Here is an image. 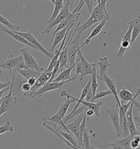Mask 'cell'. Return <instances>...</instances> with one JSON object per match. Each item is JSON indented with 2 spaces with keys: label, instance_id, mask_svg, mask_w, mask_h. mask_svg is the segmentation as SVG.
<instances>
[{
  "label": "cell",
  "instance_id": "6da1fadb",
  "mask_svg": "<svg viewBox=\"0 0 140 149\" xmlns=\"http://www.w3.org/2000/svg\"><path fill=\"white\" fill-rule=\"evenodd\" d=\"M97 5L93 8L90 16L87 20L82 24H80L79 22L77 26V35L72 40L71 43H74L77 40H80L83 32L88 28L92 26L95 23L103 20H110L111 17L108 13L106 9V3L108 1L107 0H97Z\"/></svg>",
  "mask_w": 140,
  "mask_h": 149
},
{
  "label": "cell",
  "instance_id": "7a4b0ae2",
  "mask_svg": "<svg viewBox=\"0 0 140 149\" xmlns=\"http://www.w3.org/2000/svg\"><path fill=\"white\" fill-rule=\"evenodd\" d=\"M136 19L132 20L129 22V28L127 32L123 36L122 40L120 43V46L117 53L114 55V58L121 61L124 58V54L127 50L131 48L130 42L132 30L135 22Z\"/></svg>",
  "mask_w": 140,
  "mask_h": 149
},
{
  "label": "cell",
  "instance_id": "3957f363",
  "mask_svg": "<svg viewBox=\"0 0 140 149\" xmlns=\"http://www.w3.org/2000/svg\"><path fill=\"white\" fill-rule=\"evenodd\" d=\"M70 3H71V1L70 0L64 1V6L63 8L61 9V11L60 12L58 15L52 22L50 23H48V25L42 32V34L50 33V31L52 30L54 27L60 24L62 21H64L65 19L70 15L71 13L70 10Z\"/></svg>",
  "mask_w": 140,
  "mask_h": 149
},
{
  "label": "cell",
  "instance_id": "277c9868",
  "mask_svg": "<svg viewBox=\"0 0 140 149\" xmlns=\"http://www.w3.org/2000/svg\"><path fill=\"white\" fill-rule=\"evenodd\" d=\"M84 5H85V3L84 2V1H82V0L79 1L78 4L74 9V10L71 13L70 15L66 19H65L64 21H62L60 24H59L58 25V26H57L55 30L54 31L53 34H52V37L51 38V42H52L53 38H54L55 35L57 33V32L65 28L70 22H72L73 21H77L78 20V19L80 17V14L79 13V12L80 11V10L82 9Z\"/></svg>",
  "mask_w": 140,
  "mask_h": 149
},
{
  "label": "cell",
  "instance_id": "5b68a950",
  "mask_svg": "<svg viewBox=\"0 0 140 149\" xmlns=\"http://www.w3.org/2000/svg\"><path fill=\"white\" fill-rule=\"evenodd\" d=\"M14 33L17 34L18 35L24 38L25 40L28 41L30 44L35 46L37 50L41 51V52L45 54L47 57L50 58V59L52 58L54 56V54L49 52L47 49L44 48L43 45L39 43V42L37 40L34 35L32 33V29H31L29 32H22L19 31H13Z\"/></svg>",
  "mask_w": 140,
  "mask_h": 149
},
{
  "label": "cell",
  "instance_id": "8992f818",
  "mask_svg": "<svg viewBox=\"0 0 140 149\" xmlns=\"http://www.w3.org/2000/svg\"><path fill=\"white\" fill-rule=\"evenodd\" d=\"M71 81H75L74 78H72V79L67 80L64 82H60V83H55V82H47L41 88L36 91L33 94V95L31 97V99L34 98L36 97H41L46 92H49L51 91H54L57 89H61L62 86L66 84L69 83Z\"/></svg>",
  "mask_w": 140,
  "mask_h": 149
},
{
  "label": "cell",
  "instance_id": "52a82bcc",
  "mask_svg": "<svg viewBox=\"0 0 140 149\" xmlns=\"http://www.w3.org/2000/svg\"><path fill=\"white\" fill-rule=\"evenodd\" d=\"M52 76V72H47L44 70L43 72L40 74L39 77L36 80V83L31 88L30 91L28 93H24L23 97H29L31 99L33 94L36 91H37L39 88H41L45 84L47 83L50 80Z\"/></svg>",
  "mask_w": 140,
  "mask_h": 149
},
{
  "label": "cell",
  "instance_id": "ba28073f",
  "mask_svg": "<svg viewBox=\"0 0 140 149\" xmlns=\"http://www.w3.org/2000/svg\"><path fill=\"white\" fill-rule=\"evenodd\" d=\"M76 22V21H73L72 22H70L65 28L57 32V33L55 35L53 38V40H52L53 42H52V47L47 50L49 52L53 54V52L55 48V47H57V45H58L62 41V40H64L65 36H67L68 33L70 31V30L74 27Z\"/></svg>",
  "mask_w": 140,
  "mask_h": 149
},
{
  "label": "cell",
  "instance_id": "9c48e42d",
  "mask_svg": "<svg viewBox=\"0 0 140 149\" xmlns=\"http://www.w3.org/2000/svg\"><path fill=\"white\" fill-rule=\"evenodd\" d=\"M106 113L109 116L113 123V125L116 130L117 136L119 139L122 138V131L119 125V108L118 104L117 103L116 107L114 109H107L106 110Z\"/></svg>",
  "mask_w": 140,
  "mask_h": 149
},
{
  "label": "cell",
  "instance_id": "30bf717a",
  "mask_svg": "<svg viewBox=\"0 0 140 149\" xmlns=\"http://www.w3.org/2000/svg\"><path fill=\"white\" fill-rule=\"evenodd\" d=\"M22 61H24V59L21 55L18 56H14L11 54L6 60L0 62V68L7 70L11 75L13 69Z\"/></svg>",
  "mask_w": 140,
  "mask_h": 149
},
{
  "label": "cell",
  "instance_id": "8fae6325",
  "mask_svg": "<svg viewBox=\"0 0 140 149\" xmlns=\"http://www.w3.org/2000/svg\"><path fill=\"white\" fill-rule=\"evenodd\" d=\"M140 88H139L136 93L130 92L127 88H123L118 93V98L120 101V105H123L129 102H134L140 95Z\"/></svg>",
  "mask_w": 140,
  "mask_h": 149
},
{
  "label": "cell",
  "instance_id": "7c38bea8",
  "mask_svg": "<svg viewBox=\"0 0 140 149\" xmlns=\"http://www.w3.org/2000/svg\"><path fill=\"white\" fill-rule=\"evenodd\" d=\"M135 102H133L131 103V105H130L129 109L127 110V113L125 114V118L127 119V126L129 129L130 136L132 138L134 136H140V131L139 130H137L135 124L134 123V118L132 116L134 103H135Z\"/></svg>",
  "mask_w": 140,
  "mask_h": 149
},
{
  "label": "cell",
  "instance_id": "4fadbf2b",
  "mask_svg": "<svg viewBox=\"0 0 140 149\" xmlns=\"http://www.w3.org/2000/svg\"><path fill=\"white\" fill-rule=\"evenodd\" d=\"M91 80H92V79H91V78H90L89 79V81H88V83H87V84H86V85L85 86V87L83 88V90H82V91L81 95H80V98H79V99H78V98L74 97L73 96L71 95L70 94H69V93L67 92V91L66 90H62V91H61V93H60V96H61V97H70V98H73L76 102H77V104L74 106V109H72V111H74L75 110H76L78 108L79 105L80 104V103L82 101L84 100V99L85 98L86 95H87L89 89H90V88Z\"/></svg>",
  "mask_w": 140,
  "mask_h": 149
},
{
  "label": "cell",
  "instance_id": "5bb4252c",
  "mask_svg": "<svg viewBox=\"0 0 140 149\" xmlns=\"http://www.w3.org/2000/svg\"><path fill=\"white\" fill-rule=\"evenodd\" d=\"M77 55L80 58V60L82 63V73L80 75V78L79 80L82 81L84 78L88 75H92V63H89L85 58L83 56L81 50H79L77 53Z\"/></svg>",
  "mask_w": 140,
  "mask_h": 149
},
{
  "label": "cell",
  "instance_id": "9a60e30c",
  "mask_svg": "<svg viewBox=\"0 0 140 149\" xmlns=\"http://www.w3.org/2000/svg\"><path fill=\"white\" fill-rule=\"evenodd\" d=\"M83 118V113L80 114L77 119H74V121L68 125H65L66 131L71 134L72 132L76 137L77 141L79 140V130L80 125Z\"/></svg>",
  "mask_w": 140,
  "mask_h": 149
},
{
  "label": "cell",
  "instance_id": "2e32d148",
  "mask_svg": "<svg viewBox=\"0 0 140 149\" xmlns=\"http://www.w3.org/2000/svg\"><path fill=\"white\" fill-rule=\"evenodd\" d=\"M100 80L105 82L106 85L108 86V88H109V90L112 93V95L115 97L118 106L120 107L121 105H120V101H119V98H118V92L117 90L115 81L113 79H112L111 78L108 77L106 73L104 75L103 77L102 78V79H101Z\"/></svg>",
  "mask_w": 140,
  "mask_h": 149
},
{
  "label": "cell",
  "instance_id": "e0dca14e",
  "mask_svg": "<svg viewBox=\"0 0 140 149\" xmlns=\"http://www.w3.org/2000/svg\"><path fill=\"white\" fill-rule=\"evenodd\" d=\"M79 41L80 40H77L74 43H72L71 42L67 49V55H68L67 63H69L70 67L74 65L75 58L77 56V53L78 52L77 49L79 46Z\"/></svg>",
  "mask_w": 140,
  "mask_h": 149
},
{
  "label": "cell",
  "instance_id": "ac0fdd59",
  "mask_svg": "<svg viewBox=\"0 0 140 149\" xmlns=\"http://www.w3.org/2000/svg\"><path fill=\"white\" fill-rule=\"evenodd\" d=\"M106 24V21L105 20H103L102 22H101L99 25H97L92 31L91 33L90 34L89 36L85 40L84 42V43H83L82 44H81L79 46L78 48L77 49V52L80 50L81 48L83 47V46H84L85 45H88L89 44L90 42H91V40L93 38H94L95 37H96L98 35L101 31L102 30V29H103V27H104L105 25Z\"/></svg>",
  "mask_w": 140,
  "mask_h": 149
},
{
  "label": "cell",
  "instance_id": "d6986e66",
  "mask_svg": "<svg viewBox=\"0 0 140 149\" xmlns=\"http://www.w3.org/2000/svg\"><path fill=\"white\" fill-rule=\"evenodd\" d=\"M0 29H1V30H2V31L5 32L6 33H7V34H8L10 36L12 37H13L14 40H16L18 42H19V43H22V44L26 45L30 47L31 48H32L33 49H34V50H37V48L35 47V46H34L33 45L30 44V43L28 41H27L24 38H23L22 36L18 35L17 34L14 33L13 31H11V30H8V29H7L6 27L4 26L3 25H2V24H0Z\"/></svg>",
  "mask_w": 140,
  "mask_h": 149
},
{
  "label": "cell",
  "instance_id": "ffe728a7",
  "mask_svg": "<svg viewBox=\"0 0 140 149\" xmlns=\"http://www.w3.org/2000/svg\"><path fill=\"white\" fill-rule=\"evenodd\" d=\"M67 36H65V38H64V40H62V42H61V45H60V47H59V48L56 50L55 53L54 55V56H53L52 58L51 59V61H50L49 64V65H48V68L45 70L46 72H52V70H53L54 66L56 65V64L57 63V62L59 58V57H60V54H61V52H62V48H63L64 45L65 44Z\"/></svg>",
  "mask_w": 140,
  "mask_h": 149
},
{
  "label": "cell",
  "instance_id": "44dd1931",
  "mask_svg": "<svg viewBox=\"0 0 140 149\" xmlns=\"http://www.w3.org/2000/svg\"><path fill=\"white\" fill-rule=\"evenodd\" d=\"M98 58L99 60L98 64L100 67V75H97V78L99 80H101L103 77L104 75L106 73V72L111 65V63L109 62L108 58L107 56L99 57Z\"/></svg>",
  "mask_w": 140,
  "mask_h": 149
},
{
  "label": "cell",
  "instance_id": "7402d4cb",
  "mask_svg": "<svg viewBox=\"0 0 140 149\" xmlns=\"http://www.w3.org/2000/svg\"><path fill=\"white\" fill-rule=\"evenodd\" d=\"M74 67H75V63L74 65L63 70L60 73L58 74V76L57 78L53 80L52 82H55V83L64 82L67 80L72 79V78H71L70 77V74H71V71L74 69Z\"/></svg>",
  "mask_w": 140,
  "mask_h": 149
},
{
  "label": "cell",
  "instance_id": "603a6c76",
  "mask_svg": "<svg viewBox=\"0 0 140 149\" xmlns=\"http://www.w3.org/2000/svg\"><path fill=\"white\" fill-rule=\"evenodd\" d=\"M132 137L130 135L125 138H120V139L114 141L113 143L107 145L106 146L110 147L111 146H117L120 149H131L130 148V142Z\"/></svg>",
  "mask_w": 140,
  "mask_h": 149
},
{
  "label": "cell",
  "instance_id": "cb8c5ba5",
  "mask_svg": "<svg viewBox=\"0 0 140 149\" xmlns=\"http://www.w3.org/2000/svg\"><path fill=\"white\" fill-rule=\"evenodd\" d=\"M80 104H82L83 105L89 109L92 110L94 112V114H95L96 117L100 118V109L101 106H102L103 104V103L101 101H99L97 103H95V102H86V101L83 100L80 103Z\"/></svg>",
  "mask_w": 140,
  "mask_h": 149
},
{
  "label": "cell",
  "instance_id": "d4e9b609",
  "mask_svg": "<svg viewBox=\"0 0 140 149\" xmlns=\"http://www.w3.org/2000/svg\"><path fill=\"white\" fill-rule=\"evenodd\" d=\"M50 1L54 5V8L51 17L48 20V23L52 22L56 18L64 6V0H50Z\"/></svg>",
  "mask_w": 140,
  "mask_h": 149
},
{
  "label": "cell",
  "instance_id": "484cf974",
  "mask_svg": "<svg viewBox=\"0 0 140 149\" xmlns=\"http://www.w3.org/2000/svg\"><path fill=\"white\" fill-rule=\"evenodd\" d=\"M88 109L85 110L84 113H83V118L82 123L79 126V140L78 141V144L79 146H80L82 148V140H83V134L84 132L85 131V130L86 129L85 128V125H86V122L88 121L89 123H90V120L89 118H88L87 116L85 114V111L87 110Z\"/></svg>",
  "mask_w": 140,
  "mask_h": 149
},
{
  "label": "cell",
  "instance_id": "4316f807",
  "mask_svg": "<svg viewBox=\"0 0 140 149\" xmlns=\"http://www.w3.org/2000/svg\"><path fill=\"white\" fill-rule=\"evenodd\" d=\"M76 101H74L73 98L67 97L65 102L60 105L57 113H58L59 116L60 117L61 119H62V118L65 116L66 114L70 105L71 104H72L73 103H74Z\"/></svg>",
  "mask_w": 140,
  "mask_h": 149
},
{
  "label": "cell",
  "instance_id": "83f0119b",
  "mask_svg": "<svg viewBox=\"0 0 140 149\" xmlns=\"http://www.w3.org/2000/svg\"><path fill=\"white\" fill-rule=\"evenodd\" d=\"M19 53L20 54V55H22L23 59H24V61L25 64V65L27 66V67L28 68V69H31V70H33V67L32 65V62H31V54L30 52L29 51V50L26 48H22L19 50Z\"/></svg>",
  "mask_w": 140,
  "mask_h": 149
},
{
  "label": "cell",
  "instance_id": "f1b7e54d",
  "mask_svg": "<svg viewBox=\"0 0 140 149\" xmlns=\"http://www.w3.org/2000/svg\"><path fill=\"white\" fill-rule=\"evenodd\" d=\"M92 74L91 77V84H90V88L92 89L93 97L96 94L97 89L99 87V84L97 81V70H96V63H92ZM93 98V97H92Z\"/></svg>",
  "mask_w": 140,
  "mask_h": 149
},
{
  "label": "cell",
  "instance_id": "f546056e",
  "mask_svg": "<svg viewBox=\"0 0 140 149\" xmlns=\"http://www.w3.org/2000/svg\"><path fill=\"white\" fill-rule=\"evenodd\" d=\"M88 109L84 105H82V107H80V108H78L76 110H75L74 111H71L69 114L67 115H65L62 119V121L63 123L66 125V123L69 122L70 120L74 119V118L78 115H80V114H82L84 113V110L85 109Z\"/></svg>",
  "mask_w": 140,
  "mask_h": 149
},
{
  "label": "cell",
  "instance_id": "4dcf8cb0",
  "mask_svg": "<svg viewBox=\"0 0 140 149\" xmlns=\"http://www.w3.org/2000/svg\"><path fill=\"white\" fill-rule=\"evenodd\" d=\"M140 32V17L136 18L134 26L133 27L132 33H131V42H130V46L132 47V44H134L136 39L139 35Z\"/></svg>",
  "mask_w": 140,
  "mask_h": 149
},
{
  "label": "cell",
  "instance_id": "1f68e13d",
  "mask_svg": "<svg viewBox=\"0 0 140 149\" xmlns=\"http://www.w3.org/2000/svg\"><path fill=\"white\" fill-rule=\"evenodd\" d=\"M17 73L20 75L22 77L27 80L30 79L31 78H38L40 75V74L37 73L35 70L31 69L18 70Z\"/></svg>",
  "mask_w": 140,
  "mask_h": 149
},
{
  "label": "cell",
  "instance_id": "d6a6232c",
  "mask_svg": "<svg viewBox=\"0 0 140 149\" xmlns=\"http://www.w3.org/2000/svg\"><path fill=\"white\" fill-rule=\"evenodd\" d=\"M0 24L4 26L9 27L11 31H19L20 29V26L12 24L7 18L1 14H0Z\"/></svg>",
  "mask_w": 140,
  "mask_h": 149
},
{
  "label": "cell",
  "instance_id": "836d02e7",
  "mask_svg": "<svg viewBox=\"0 0 140 149\" xmlns=\"http://www.w3.org/2000/svg\"><path fill=\"white\" fill-rule=\"evenodd\" d=\"M57 132H58V133L61 135L65 139L68 141L69 142H70V143L72 145H74L75 147H76L78 149H82V148L79 146L78 143L76 141V140H75L74 138L72 136L71 134H70L67 132H61L60 130H57Z\"/></svg>",
  "mask_w": 140,
  "mask_h": 149
},
{
  "label": "cell",
  "instance_id": "e575fe53",
  "mask_svg": "<svg viewBox=\"0 0 140 149\" xmlns=\"http://www.w3.org/2000/svg\"><path fill=\"white\" fill-rule=\"evenodd\" d=\"M75 67H76V75L73 77L74 80L76 81L78 77L79 74L81 75L82 73V63L80 60V58L77 55L76 58H75Z\"/></svg>",
  "mask_w": 140,
  "mask_h": 149
},
{
  "label": "cell",
  "instance_id": "d590c367",
  "mask_svg": "<svg viewBox=\"0 0 140 149\" xmlns=\"http://www.w3.org/2000/svg\"><path fill=\"white\" fill-rule=\"evenodd\" d=\"M112 95V93L109 90H106V91H101L98 93H96V94L92 98V101L90 102H94L96 100H98V99H100L101 98H103L104 97L107 96L108 95Z\"/></svg>",
  "mask_w": 140,
  "mask_h": 149
},
{
  "label": "cell",
  "instance_id": "8d00e7d4",
  "mask_svg": "<svg viewBox=\"0 0 140 149\" xmlns=\"http://www.w3.org/2000/svg\"><path fill=\"white\" fill-rule=\"evenodd\" d=\"M90 136L88 131V129H85L83 134L82 143L84 145V149H90Z\"/></svg>",
  "mask_w": 140,
  "mask_h": 149
},
{
  "label": "cell",
  "instance_id": "74e56055",
  "mask_svg": "<svg viewBox=\"0 0 140 149\" xmlns=\"http://www.w3.org/2000/svg\"><path fill=\"white\" fill-rule=\"evenodd\" d=\"M43 125L44 126H45V127H46L47 129H48L49 130H50V131H51L53 133H54L56 135H57V136H59L61 139H62V140H63V141H64L65 142L66 144L67 145H68L69 146H70L71 148L72 149H78V148H77L76 147H75V146H74V145H72L71 144V143H70V142H69L68 141H67V140H66V139H65L62 136L58 133V132L55 131V130H54L53 129H52V127H50V126H48V125H46V124H44V123H43Z\"/></svg>",
  "mask_w": 140,
  "mask_h": 149
},
{
  "label": "cell",
  "instance_id": "f35d334b",
  "mask_svg": "<svg viewBox=\"0 0 140 149\" xmlns=\"http://www.w3.org/2000/svg\"><path fill=\"white\" fill-rule=\"evenodd\" d=\"M13 131H14V128L9 121H7L6 123H5L4 125L0 126V135L7 132Z\"/></svg>",
  "mask_w": 140,
  "mask_h": 149
},
{
  "label": "cell",
  "instance_id": "ab89813d",
  "mask_svg": "<svg viewBox=\"0 0 140 149\" xmlns=\"http://www.w3.org/2000/svg\"><path fill=\"white\" fill-rule=\"evenodd\" d=\"M122 138H125L127 137V136L130 135L129 129L127 126V119L125 117L124 118L123 121L122 123Z\"/></svg>",
  "mask_w": 140,
  "mask_h": 149
},
{
  "label": "cell",
  "instance_id": "60d3db41",
  "mask_svg": "<svg viewBox=\"0 0 140 149\" xmlns=\"http://www.w3.org/2000/svg\"><path fill=\"white\" fill-rule=\"evenodd\" d=\"M140 136H133L130 142V148L131 149H137L139 148L140 145Z\"/></svg>",
  "mask_w": 140,
  "mask_h": 149
},
{
  "label": "cell",
  "instance_id": "b9f144b4",
  "mask_svg": "<svg viewBox=\"0 0 140 149\" xmlns=\"http://www.w3.org/2000/svg\"><path fill=\"white\" fill-rule=\"evenodd\" d=\"M59 67H60V61H59V60H58L56 65L54 66L52 72L51 78H50V79L48 81V82H52L53 80L55 79V76L57 75V73H58V71H59Z\"/></svg>",
  "mask_w": 140,
  "mask_h": 149
},
{
  "label": "cell",
  "instance_id": "7bdbcfd3",
  "mask_svg": "<svg viewBox=\"0 0 140 149\" xmlns=\"http://www.w3.org/2000/svg\"><path fill=\"white\" fill-rule=\"evenodd\" d=\"M96 1H92V0H84V2L85 4L87 6L88 11L90 14L92 13V9H93V4Z\"/></svg>",
  "mask_w": 140,
  "mask_h": 149
},
{
  "label": "cell",
  "instance_id": "ee69618b",
  "mask_svg": "<svg viewBox=\"0 0 140 149\" xmlns=\"http://www.w3.org/2000/svg\"><path fill=\"white\" fill-rule=\"evenodd\" d=\"M31 88V86L29 84H28L27 83H24L22 84L21 89L23 92H24L25 93H26L30 91Z\"/></svg>",
  "mask_w": 140,
  "mask_h": 149
},
{
  "label": "cell",
  "instance_id": "f6af8a7d",
  "mask_svg": "<svg viewBox=\"0 0 140 149\" xmlns=\"http://www.w3.org/2000/svg\"><path fill=\"white\" fill-rule=\"evenodd\" d=\"M93 97V94H92V89L91 88H90L89 91L88 92L87 95L85 96V101L86 102H90L92 101V98Z\"/></svg>",
  "mask_w": 140,
  "mask_h": 149
},
{
  "label": "cell",
  "instance_id": "bcb514c9",
  "mask_svg": "<svg viewBox=\"0 0 140 149\" xmlns=\"http://www.w3.org/2000/svg\"><path fill=\"white\" fill-rule=\"evenodd\" d=\"M10 84H11V81H9L8 82H6V83H4L0 82V91L4 90V88L10 87Z\"/></svg>",
  "mask_w": 140,
  "mask_h": 149
},
{
  "label": "cell",
  "instance_id": "7dc6e473",
  "mask_svg": "<svg viewBox=\"0 0 140 149\" xmlns=\"http://www.w3.org/2000/svg\"><path fill=\"white\" fill-rule=\"evenodd\" d=\"M37 78H31L30 79L27 80V83L28 84H29L32 87L33 85H34V84L36 83V80Z\"/></svg>",
  "mask_w": 140,
  "mask_h": 149
},
{
  "label": "cell",
  "instance_id": "c3c4849f",
  "mask_svg": "<svg viewBox=\"0 0 140 149\" xmlns=\"http://www.w3.org/2000/svg\"><path fill=\"white\" fill-rule=\"evenodd\" d=\"M85 114L87 116L88 118H89V117L92 116V115H94L95 114L94 112L92 110L89 109H88L87 110L85 111Z\"/></svg>",
  "mask_w": 140,
  "mask_h": 149
},
{
  "label": "cell",
  "instance_id": "681fc988",
  "mask_svg": "<svg viewBox=\"0 0 140 149\" xmlns=\"http://www.w3.org/2000/svg\"><path fill=\"white\" fill-rule=\"evenodd\" d=\"M9 88H10V87H8V88H4V90H2L0 91V100L2 98V95H3L4 93V92H6V91L9 90Z\"/></svg>",
  "mask_w": 140,
  "mask_h": 149
},
{
  "label": "cell",
  "instance_id": "f907efd6",
  "mask_svg": "<svg viewBox=\"0 0 140 149\" xmlns=\"http://www.w3.org/2000/svg\"><path fill=\"white\" fill-rule=\"evenodd\" d=\"M111 148L112 149H120L118 146H115V145H113V146H110Z\"/></svg>",
  "mask_w": 140,
  "mask_h": 149
},
{
  "label": "cell",
  "instance_id": "816d5d0a",
  "mask_svg": "<svg viewBox=\"0 0 140 149\" xmlns=\"http://www.w3.org/2000/svg\"><path fill=\"white\" fill-rule=\"evenodd\" d=\"M90 149H97V148H94V147H93V146H90ZM112 149L111 148H109V149Z\"/></svg>",
  "mask_w": 140,
  "mask_h": 149
},
{
  "label": "cell",
  "instance_id": "f5cc1de1",
  "mask_svg": "<svg viewBox=\"0 0 140 149\" xmlns=\"http://www.w3.org/2000/svg\"><path fill=\"white\" fill-rule=\"evenodd\" d=\"M2 99H1L0 100V106H1V104H2Z\"/></svg>",
  "mask_w": 140,
  "mask_h": 149
}]
</instances>
